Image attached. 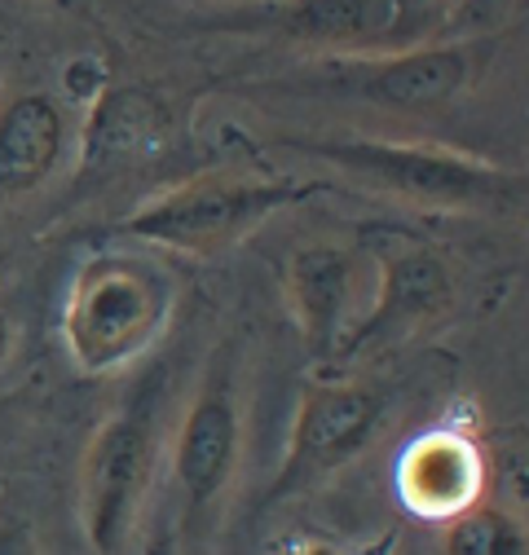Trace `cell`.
<instances>
[{
    "label": "cell",
    "instance_id": "cell-1",
    "mask_svg": "<svg viewBox=\"0 0 529 555\" xmlns=\"http://www.w3.org/2000/svg\"><path fill=\"white\" fill-rule=\"evenodd\" d=\"M181 300L168 260L151 251H98L89 256L57 309V335L72 366L89 379L138 366L164 339Z\"/></svg>",
    "mask_w": 529,
    "mask_h": 555
},
{
    "label": "cell",
    "instance_id": "cell-2",
    "mask_svg": "<svg viewBox=\"0 0 529 555\" xmlns=\"http://www.w3.org/2000/svg\"><path fill=\"white\" fill-rule=\"evenodd\" d=\"M283 146L322 164H336L384 194L446 212H490L525 198V172L463 155L433 142H388V137H283Z\"/></svg>",
    "mask_w": 529,
    "mask_h": 555
},
{
    "label": "cell",
    "instance_id": "cell-3",
    "mask_svg": "<svg viewBox=\"0 0 529 555\" xmlns=\"http://www.w3.org/2000/svg\"><path fill=\"white\" fill-rule=\"evenodd\" d=\"M238 463H243V362H238V344L221 339L168 441V494L177 512V538L185 546H194L221 520Z\"/></svg>",
    "mask_w": 529,
    "mask_h": 555
},
{
    "label": "cell",
    "instance_id": "cell-4",
    "mask_svg": "<svg viewBox=\"0 0 529 555\" xmlns=\"http://www.w3.org/2000/svg\"><path fill=\"white\" fill-rule=\"evenodd\" d=\"M322 185L309 181H279V177H247V172H204L190 177L155 198H146L138 212H128L119 234L138 238L159 251L181 256H221L260 230L270 217L305 203Z\"/></svg>",
    "mask_w": 529,
    "mask_h": 555
},
{
    "label": "cell",
    "instance_id": "cell-5",
    "mask_svg": "<svg viewBox=\"0 0 529 555\" xmlns=\"http://www.w3.org/2000/svg\"><path fill=\"white\" fill-rule=\"evenodd\" d=\"M155 388L98 424L80 463V533L93 555H128L164 459Z\"/></svg>",
    "mask_w": 529,
    "mask_h": 555
},
{
    "label": "cell",
    "instance_id": "cell-6",
    "mask_svg": "<svg viewBox=\"0 0 529 555\" xmlns=\"http://www.w3.org/2000/svg\"><path fill=\"white\" fill-rule=\"evenodd\" d=\"M499 40H424L397 53H362V57H326L305 76V89L353 98L384 111H441L468 93L494 57Z\"/></svg>",
    "mask_w": 529,
    "mask_h": 555
},
{
    "label": "cell",
    "instance_id": "cell-7",
    "mask_svg": "<svg viewBox=\"0 0 529 555\" xmlns=\"http://www.w3.org/2000/svg\"><path fill=\"white\" fill-rule=\"evenodd\" d=\"M384 392L358 379H322L300 392L296 420L279 459V472L264 490V507H279L296 494H309L313 485L349 467L384 424Z\"/></svg>",
    "mask_w": 529,
    "mask_h": 555
},
{
    "label": "cell",
    "instance_id": "cell-8",
    "mask_svg": "<svg viewBox=\"0 0 529 555\" xmlns=\"http://www.w3.org/2000/svg\"><path fill=\"white\" fill-rule=\"evenodd\" d=\"M437 23L441 14L420 0H270V5H247L225 27L270 31L292 44L331 49L336 57H362L424 44Z\"/></svg>",
    "mask_w": 529,
    "mask_h": 555
},
{
    "label": "cell",
    "instance_id": "cell-9",
    "mask_svg": "<svg viewBox=\"0 0 529 555\" xmlns=\"http://www.w3.org/2000/svg\"><path fill=\"white\" fill-rule=\"evenodd\" d=\"M454 300L450 264L424 243L379 247L371 260V300L353 335L345 339L340 358H358L375 344H397L424 322L441 318Z\"/></svg>",
    "mask_w": 529,
    "mask_h": 555
},
{
    "label": "cell",
    "instance_id": "cell-10",
    "mask_svg": "<svg viewBox=\"0 0 529 555\" xmlns=\"http://www.w3.org/2000/svg\"><path fill=\"white\" fill-rule=\"evenodd\" d=\"M371 287V269L353 247L340 243H305L287 260V300L305 344L318 358H336L353 326L362 322L366 305L362 292Z\"/></svg>",
    "mask_w": 529,
    "mask_h": 555
},
{
    "label": "cell",
    "instance_id": "cell-11",
    "mask_svg": "<svg viewBox=\"0 0 529 555\" xmlns=\"http://www.w3.org/2000/svg\"><path fill=\"white\" fill-rule=\"evenodd\" d=\"M397 494L424 520H450L486 499V454L468 433H424L397 463Z\"/></svg>",
    "mask_w": 529,
    "mask_h": 555
},
{
    "label": "cell",
    "instance_id": "cell-12",
    "mask_svg": "<svg viewBox=\"0 0 529 555\" xmlns=\"http://www.w3.org/2000/svg\"><path fill=\"white\" fill-rule=\"evenodd\" d=\"M72 124L53 93L27 89L0 102V194L40 190L66 159Z\"/></svg>",
    "mask_w": 529,
    "mask_h": 555
},
{
    "label": "cell",
    "instance_id": "cell-13",
    "mask_svg": "<svg viewBox=\"0 0 529 555\" xmlns=\"http://www.w3.org/2000/svg\"><path fill=\"white\" fill-rule=\"evenodd\" d=\"M525 525L520 516L494 507V503H473L468 512H459L446 520L441 533V555H525Z\"/></svg>",
    "mask_w": 529,
    "mask_h": 555
},
{
    "label": "cell",
    "instance_id": "cell-14",
    "mask_svg": "<svg viewBox=\"0 0 529 555\" xmlns=\"http://www.w3.org/2000/svg\"><path fill=\"white\" fill-rule=\"evenodd\" d=\"M14 353H18V331H14V318H10L5 309H0V379L10 375Z\"/></svg>",
    "mask_w": 529,
    "mask_h": 555
},
{
    "label": "cell",
    "instance_id": "cell-15",
    "mask_svg": "<svg viewBox=\"0 0 529 555\" xmlns=\"http://www.w3.org/2000/svg\"><path fill=\"white\" fill-rule=\"evenodd\" d=\"M0 555H36L23 525H0Z\"/></svg>",
    "mask_w": 529,
    "mask_h": 555
},
{
    "label": "cell",
    "instance_id": "cell-16",
    "mask_svg": "<svg viewBox=\"0 0 529 555\" xmlns=\"http://www.w3.org/2000/svg\"><path fill=\"white\" fill-rule=\"evenodd\" d=\"M274 555H345V551L326 546V542H296V546H283V551H274Z\"/></svg>",
    "mask_w": 529,
    "mask_h": 555
},
{
    "label": "cell",
    "instance_id": "cell-17",
    "mask_svg": "<svg viewBox=\"0 0 529 555\" xmlns=\"http://www.w3.org/2000/svg\"><path fill=\"white\" fill-rule=\"evenodd\" d=\"M420 5H428V10H437V14L446 18V14H450V5H454V0H420Z\"/></svg>",
    "mask_w": 529,
    "mask_h": 555
},
{
    "label": "cell",
    "instance_id": "cell-18",
    "mask_svg": "<svg viewBox=\"0 0 529 555\" xmlns=\"http://www.w3.org/2000/svg\"><path fill=\"white\" fill-rule=\"evenodd\" d=\"M40 5H53V10H72V0H40Z\"/></svg>",
    "mask_w": 529,
    "mask_h": 555
},
{
    "label": "cell",
    "instance_id": "cell-19",
    "mask_svg": "<svg viewBox=\"0 0 529 555\" xmlns=\"http://www.w3.org/2000/svg\"><path fill=\"white\" fill-rule=\"evenodd\" d=\"M243 5H270V0H243Z\"/></svg>",
    "mask_w": 529,
    "mask_h": 555
}]
</instances>
